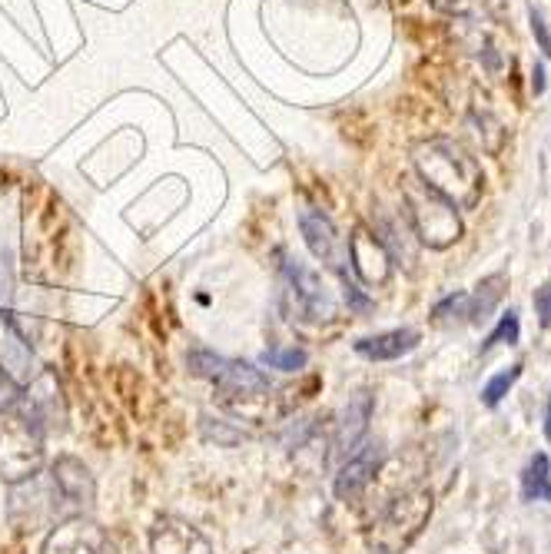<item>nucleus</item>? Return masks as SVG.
<instances>
[{
	"mask_svg": "<svg viewBox=\"0 0 551 554\" xmlns=\"http://www.w3.org/2000/svg\"><path fill=\"white\" fill-rule=\"evenodd\" d=\"M542 90H545V70L535 67V93H542Z\"/></svg>",
	"mask_w": 551,
	"mask_h": 554,
	"instance_id": "nucleus-27",
	"label": "nucleus"
},
{
	"mask_svg": "<svg viewBox=\"0 0 551 554\" xmlns=\"http://www.w3.org/2000/svg\"><path fill=\"white\" fill-rule=\"evenodd\" d=\"M107 551H110L107 531H103L97 521L74 515V518L57 521L40 554H107Z\"/></svg>",
	"mask_w": 551,
	"mask_h": 554,
	"instance_id": "nucleus-6",
	"label": "nucleus"
},
{
	"mask_svg": "<svg viewBox=\"0 0 551 554\" xmlns=\"http://www.w3.org/2000/svg\"><path fill=\"white\" fill-rule=\"evenodd\" d=\"M346 302H349V309H356V312H372V299L369 296H362V292L356 286H346Z\"/></svg>",
	"mask_w": 551,
	"mask_h": 554,
	"instance_id": "nucleus-26",
	"label": "nucleus"
},
{
	"mask_svg": "<svg viewBox=\"0 0 551 554\" xmlns=\"http://www.w3.org/2000/svg\"><path fill=\"white\" fill-rule=\"evenodd\" d=\"M435 498L429 488H409L399 498H392L379 511L376 521L366 531V545L376 554H402L409 551L432 518Z\"/></svg>",
	"mask_w": 551,
	"mask_h": 554,
	"instance_id": "nucleus-3",
	"label": "nucleus"
},
{
	"mask_svg": "<svg viewBox=\"0 0 551 554\" xmlns=\"http://www.w3.org/2000/svg\"><path fill=\"white\" fill-rule=\"evenodd\" d=\"M505 289H508V276L505 273H495V276H488V279L478 282V289L469 296V319L482 322V319L492 316L495 306L505 296Z\"/></svg>",
	"mask_w": 551,
	"mask_h": 554,
	"instance_id": "nucleus-16",
	"label": "nucleus"
},
{
	"mask_svg": "<svg viewBox=\"0 0 551 554\" xmlns=\"http://www.w3.org/2000/svg\"><path fill=\"white\" fill-rule=\"evenodd\" d=\"M545 438L551 442V402H548V415H545Z\"/></svg>",
	"mask_w": 551,
	"mask_h": 554,
	"instance_id": "nucleus-28",
	"label": "nucleus"
},
{
	"mask_svg": "<svg viewBox=\"0 0 551 554\" xmlns=\"http://www.w3.org/2000/svg\"><path fill=\"white\" fill-rule=\"evenodd\" d=\"M522 369H525V365L518 362V365H512V369H505V372L492 375V379H488V382L482 385V402L488 405V409H495V405L502 402L505 395L515 389V382L522 379Z\"/></svg>",
	"mask_w": 551,
	"mask_h": 554,
	"instance_id": "nucleus-19",
	"label": "nucleus"
},
{
	"mask_svg": "<svg viewBox=\"0 0 551 554\" xmlns=\"http://www.w3.org/2000/svg\"><path fill=\"white\" fill-rule=\"evenodd\" d=\"M522 498L525 501H551V462L538 452L522 472Z\"/></svg>",
	"mask_w": 551,
	"mask_h": 554,
	"instance_id": "nucleus-17",
	"label": "nucleus"
},
{
	"mask_svg": "<svg viewBox=\"0 0 551 554\" xmlns=\"http://www.w3.org/2000/svg\"><path fill=\"white\" fill-rule=\"evenodd\" d=\"M150 554H213V548L200 528L166 515L150 528Z\"/></svg>",
	"mask_w": 551,
	"mask_h": 554,
	"instance_id": "nucleus-8",
	"label": "nucleus"
},
{
	"mask_svg": "<svg viewBox=\"0 0 551 554\" xmlns=\"http://www.w3.org/2000/svg\"><path fill=\"white\" fill-rule=\"evenodd\" d=\"M462 316H469V292H452V296H445L439 306L432 309L435 322H455Z\"/></svg>",
	"mask_w": 551,
	"mask_h": 554,
	"instance_id": "nucleus-22",
	"label": "nucleus"
},
{
	"mask_svg": "<svg viewBox=\"0 0 551 554\" xmlns=\"http://www.w3.org/2000/svg\"><path fill=\"white\" fill-rule=\"evenodd\" d=\"M369 418H372V395L359 392L356 399H349V405L342 409L339 422H336V438H332V448H336L339 458L356 455L359 448L366 445Z\"/></svg>",
	"mask_w": 551,
	"mask_h": 554,
	"instance_id": "nucleus-11",
	"label": "nucleus"
},
{
	"mask_svg": "<svg viewBox=\"0 0 551 554\" xmlns=\"http://www.w3.org/2000/svg\"><path fill=\"white\" fill-rule=\"evenodd\" d=\"M419 342H422L419 329H389V332H379V336L359 339L356 352L369 362H395L402 355H409Z\"/></svg>",
	"mask_w": 551,
	"mask_h": 554,
	"instance_id": "nucleus-13",
	"label": "nucleus"
},
{
	"mask_svg": "<svg viewBox=\"0 0 551 554\" xmlns=\"http://www.w3.org/2000/svg\"><path fill=\"white\" fill-rule=\"evenodd\" d=\"M226 362H230V359H223V355H216V352H206V349H193L190 352V372L200 375V379H210V382L220 379L223 369H226Z\"/></svg>",
	"mask_w": 551,
	"mask_h": 554,
	"instance_id": "nucleus-21",
	"label": "nucleus"
},
{
	"mask_svg": "<svg viewBox=\"0 0 551 554\" xmlns=\"http://www.w3.org/2000/svg\"><path fill=\"white\" fill-rule=\"evenodd\" d=\"M402 200L415 236L429 249H445L462 236L459 209L445 200V196L435 193L432 186H425L422 180H409L402 186Z\"/></svg>",
	"mask_w": 551,
	"mask_h": 554,
	"instance_id": "nucleus-4",
	"label": "nucleus"
},
{
	"mask_svg": "<svg viewBox=\"0 0 551 554\" xmlns=\"http://www.w3.org/2000/svg\"><path fill=\"white\" fill-rule=\"evenodd\" d=\"M528 20H532V34H535V40H538V47H542L545 57L551 60V30H548V24H545V17L532 7V10H528Z\"/></svg>",
	"mask_w": 551,
	"mask_h": 554,
	"instance_id": "nucleus-24",
	"label": "nucleus"
},
{
	"mask_svg": "<svg viewBox=\"0 0 551 554\" xmlns=\"http://www.w3.org/2000/svg\"><path fill=\"white\" fill-rule=\"evenodd\" d=\"M263 362L273 365V369H283V372H299V369H306L309 352L299 349V346H289V349H266V352H263Z\"/></svg>",
	"mask_w": 551,
	"mask_h": 554,
	"instance_id": "nucleus-20",
	"label": "nucleus"
},
{
	"mask_svg": "<svg viewBox=\"0 0 551 554\" xmlns=\"http://www.w3.org/2000/svg\"><path fill=\"white\" fill-rule=\"evenodd\" d=\"M382 465V445H362L356 455L346 458V465L339 468L336 482H332V491H336L339 501H356L362 491L372 485Z\"/></svg>",
	"mask_w": 551,
	"mask_h": 554,
	"instance_id": "nucleus-10",
	"label": "nucleus"
},
{
	"mask_svg": "<svg viewBox=\"0 0 551 554\" xmlns=\"http://www.w3.org/2000/svg\"><path fill=\"white\" fill-rule=\"evenodd\" d=\"M415 170L425 186L445 196L455 209H469L482 196V170L462 146L449 140H432L415 150Z\"/></svg>",
	"mask_w": 551,
	"mask_h": 554,
	"instance_id": "nucleus-1",
	"label": "nucleus"
},
{
	"mask_svg": "<svg viewBox=\"0 0 551 554\" xmlns=\"http://www.w3.org/2000/svg\"><path fill=\"white\" fill-rule=\"evenodd\" d=\"M518 339H522V322H518V312L515 309H508V312H502V319L495 322V329L485 336L482 352L495 349V346H515Z\"/></svg>",
	"mask_w": 551,
	"mask_h": 554,
	"instance_id": "nucleus-18",
	"label": "nucleus"
},
{
	"mask_svg": "<svg viewBox=\"0 0 551 554\" xmlns=\"http://www.w3.org/2000/svg\"><path fill=\"white\" fill-rule=\"evenodd\" d=\"M50 478H54L60 498L77 508L93 505V498H97V482H93L90 468L74 455H60L57 462L50 465Z\"/></svg>",
	"mask_w": 551,
	"mask_h": 554,
	"instance_id": "nucleus-12",
	"label": "nucleus"
},
{
	"mask_svg": "<svg viewBox=\"0 0 551 554\" xmlns=\"http://www.w3.org/2000/svg\"><path fill=\"white\" fill-rule=\"evenodd\" d=\"M535 312H538V322H542V329H551V282L535 292Z\"/></svg>",
	"mask_w": 551,
	"mask_h": 554,
	"instance_id": "nucleus-25",
	"label": "nucleus"
},
{
	"mask_svg": "<svg viewBox=\"0 0 551 554\" xmlns=\"http://www.w3.org/2000/svg\"><path fill=\"white\" fill-rule=\"evenodd\" d=\"M349 266L352 273H356L366 286H382V282L389 279L392 273V259L389 253L382 249V239L369 236L366 229H356V233L349 236Z\"/></svg>",
	"mask_w": 551,
	"mask_h": 554,
	"instance_id": "nucleus-9",
	"label": "nucleus"
},
{
	"mask_svg": "<svg viewBox=\"0 0 551 554\" xmlns=\"http://www.w3.org/2000/svg\"><path fill=\"white\" fill-rule=\"evenodd\" d=\"M60 501L64 498H60L54 478L34 475V478H27V482L14 485V495H10V518H14L24 531H34L44 525V521H57Z\"/></svg>",
	"mask_w": 551,
	"mask_h": 554,
	"instance_id": "nucleus-5",
	"label": "nucleus"
},
{
	"mask_svg": "<svg viewBox=\"0 0 551 554\" xmlns=\"http://www.w3.org/2000/svg\"><path fill=\"white\" fill-rule=\"evenodd\" d=\"M286 273H289V279H293L296 296H299V302H303V309L313 312V319H329L332 302H329L326 286L319 282V276L309 273V269L299 266V263H286Z\"/></svg>",
	"mask_w": 551,
	"mask_h": 554,
	"instance_id": "nucleus-15",
	"label": "nucleus"
},
{
	"mask_svg": "<svg viewBox=\"0 0 551 554\" xmlns=\"http://www.w3.org/2000/svg\"><path fill=\"white\" fill-rule=\"evenodd\" d=\"M203 435L210 438V442H216V445H236L239 438H243V432H236V428H230L226 422H210V418H206L203 422Z\"/></svg>",
	"mask_w": 551,
	"mask_h": 554,
	"instance_id": "nucleus-23",
	"label": "nucleus"
},
{
	"mask_svg": "<svg viewBox=\"0 0 551 554\" xmlns=\"http://www.w3.org/2000/svg\"><path fill=\"white\" fill-rule=\"evenodd\" d=\"M216 389H220L226 399H256V395L269 392V379L256 369V365L230 359L223 375L216 379Z\"/></svg>",
	"mask_w": 551,
	"mask_h": 554,
	"instance_id": "nucleus-14",
	"label": "nucleus"
},
{
	"mask_svg": "<svg viewBox=\"0 0 551 554\" xmlns=\"http://www.w3.org/2000/svg\"><path fill=\"white\" fill-rule=\"evenodd\" d=\"M299 229H303L309 253H313L319 263H326L329 269H336V273H346L349 249H346V243H342V236L336 233V226H332V219L326 213L309 209V206L299 209Z\"/></svg>",
	"mask_w": 551,
	"mask_h": 554,
	"instance_id": "nucleus-7",
	"label": "nucleus"
},
{
	"mask_svg": "<svg viewBox=\"0 0 551 554\" xmlns=\"http://www.w3.org/2000/svg\"><path fill=\"white\" fill-rule=\"evenodd\" d=\"M44 465V428L34 405L20 399L14 409L0 412V478L20 485L40 475Z\"/></svg>",
	"mask_w": 551,
	"mask_h": 554,
	"instance_id": "nucleus-2",
	"label": "nucleus"
}]
</instances>
